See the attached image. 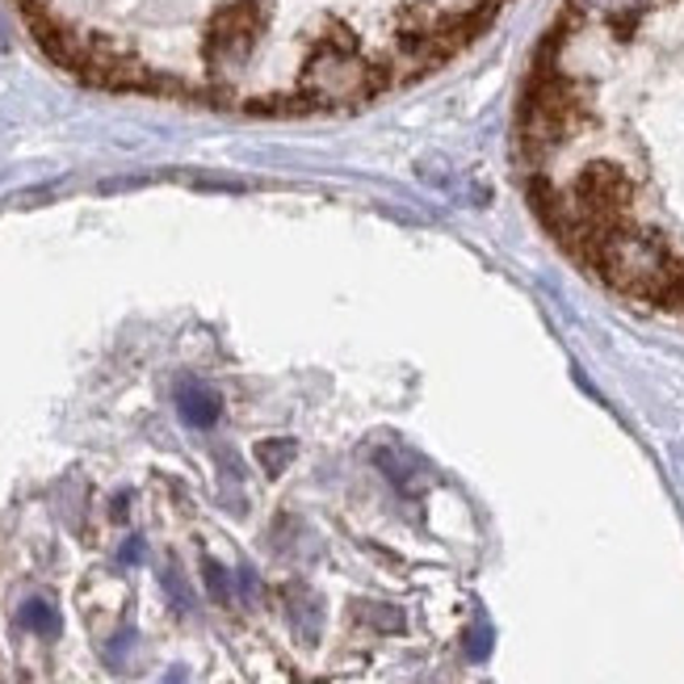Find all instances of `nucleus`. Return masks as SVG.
Wrapping results in <instances>:
<instances>
[{"instance_id": "1", "label": "nucleus", "mask_w": 684, "mask_h": 684, "mask_svg": "<svg viewBox=\"0 0 684 684\" xmlns=\"http://www.w3.org/2000/svg\"><path fill=\"white\" fill-rule=\"evenodd\" d=\"M525 198L588 278L684 319V0H563L517 101Z\"/></svg>"}, {"instance_id": "2", "label": "nucleus", "mask_w": 684, "mask_h": 684, "mask_svg": "<svg viewBox=\"0 0 684 684\" xmlns=\"http://www.w3.org/2000/svg\"><path fill=\"white\" fill-rule=\"evenodd\" d=\"M22 621L25 626H34V630H55V614H51L43 601H30L22 609Z\"/></svg>"}]
</instances>
